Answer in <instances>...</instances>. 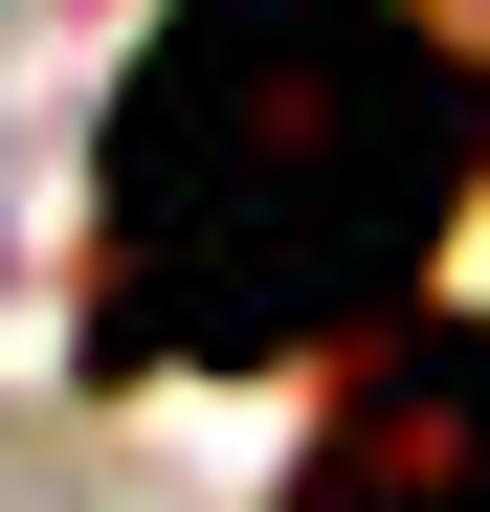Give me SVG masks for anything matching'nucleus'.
<instances>
[{
  "instance_id": "f03ea898",
  "label": "nucleus",
  "mask_w": 490,
  "mask_h": 512,
  "mask_svg": "<svg viewBox=\"0 0 490 512\" xmlns=\"http://www.w3.org/2000/svg\"><path fill=\"white\" fill-rule=\"evenodd\" d=\"M290 512H490V312H401L335 379Z\"/></svg>"
},
{
  "instance_id": "f257e3e1",
  "label": "nucleus",
  "mask_w": 490,
  "mask_h": 512,
  "mask_svg": "<svg viewBox=\"0 0 490 512\" xmlns=\"http://www.w3.org/2000/svg\"><path fill=\"white\" fill-rule=\"evenodd\" d=\"M490 179V90L424 0H156L90 134V379H268L401 334Z\"/></svg>"
}]
</instances>
